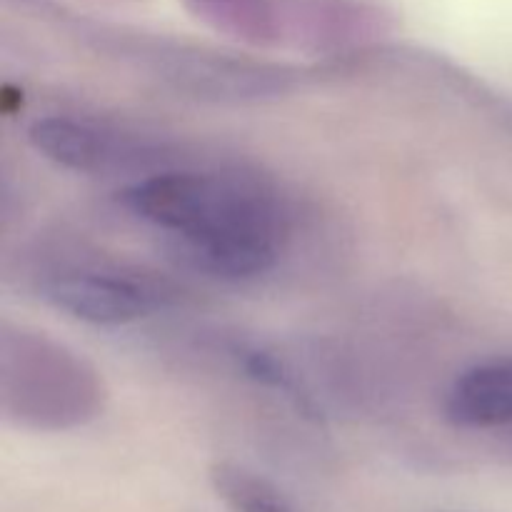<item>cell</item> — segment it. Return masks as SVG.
Returning <instances> with one entry per match:
<instances>
[{"mask_svg": "<svg viewBox=\"0 0 512 512\" xmlns=\"http://www.w3.org/2000/svg\"><path fill=\"white\" fill-rule=\"evenodd\" d=\"M28 140L58 168L93 178L133 180L178 168L175 150L165 140L118 128L83 115H45L28 128Z\"/></svg>", "mask_w": 512, "mask_h": 512, "instance_id": "cell-5", "label": "cell"}, {"mask_svg": "<svg viewBox=\"0 0 512 512\" xmlns=\"http://www.w3.org/2000/svg\"><path fill=\"white\" fill-rule=\"evenodd\" d=\"M98 368L43 330L0 325V415L13 428L65 433L93 423L105 408Z\"/></svg>", "mask_w": 512, "mask_h": 512, "instance_id": "cell-3", "label": "cell"}, {"mask_svg": "<svg viewBox=\"0 0 512 512\" xmlns=\"http://www.w3.org/2000/svg\"><path fill=\"white\" fill-rule=\"evenodd\" d=\"M20 5L43 18L58 20V25L98 55L148 73L178 93L215 103H260L283 98L308 75V70L293 65L255 60L165 33L85 18L45 0H20Z\"/></svg>", "mask_w": 512, "mask_h": 512, "instance_id": "cell-2", "label": "cell"}, {"mask_svg": "<svg viewBox=\"0 0 512 512\" xmlns=\"http://www.w3.org/2000/svg\"><path fill=\"white\" fill-rule=\"evenodd\" d=\"M118 203L215 278L270 273L290 233L285 200L248 173L168 168L130 180Z\"/></svg>", "mask_w": 512, "mask_h": 512, "instance_id": "cell-1", "label": "cell"}, {"mask_svg": "<svg viewBox=\"0 0 512 512\" xmlns=\"http://www.w3.org/2000/svg\"><path fill=\"white\" fill-rule=\"evenodd\" d=\"M210 485L230 512H300L278 485L245 465L220 460L210 468Z\"/></svg>", "mask_w": 512, "mask_h": 512, "instance_id": "cell-9", "label": "cell"}, {"mask_svg": "<svg viewBox=\"0 0 512 512\" xmlns=\"http://www.w3.org/2000/svg\"><path fill=\"white\" fill-rule=\"evenodd\" d=\"M43 303L88 325H128L170 308L178 290L153 273L105 258H68L38 275Z\"/></svg>", "mask_w": 512, "mask_h": 512, "instance_id": "cell-4", "label": "cell"}, {"mask_svg": "<svg viewBox=\"0 0 512 512\" xmlns=\"http://www.w3.org/2000/svg\"><path fill=\"white\" fill-rule=\"evenodd\" d=\"M443 415L463 430L512 425V355L480 360L455 375L445 390Z\"/></svg>", "mask_w": 512, "mask_h": 512, "instance_id": "cell-7", "label": "cell"}, {"mask_svg": "<svg viewBox=\"0 0 512 512\" xmlns=\"http://www.w3.org/2000/svg\"><path fill=\"white\" fill-rule=\"evenodd\" d=\"M213 33L253 50H275L273 0H180Z\"/></svg>", "mask_w": 512, "mask_h": 512, "instance_id": "cell-8", "label": "cell"}, {"mask_svg": "<svg viewBox=\"0 0 512 512\" xmlns=\"http://www.w3.org/2000/svg\"><path fill=\"white\" fill-rule=\"evenodd\" d=\"M275 50L343 58L383 43L395 15L375 0H273Z\"/></svg>", "mask_w": 512, "mask_h": 512, "instance_id": "cell-6", "label": "cell"}]
</instances>
